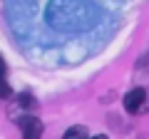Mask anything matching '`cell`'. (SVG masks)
I'll return each mask as SVG.
<instances>
[{
  "label": "cell",
  "instance_id": "1",
  "mask_svg": "<svg viewBox=\"0 0 149 139\" xmlns=\"http://www.w3.org/2000/svg\"><path fill=\"white\" fill-rule=\"evenodd\" d=\"M45 17H47V22L55 30L77 32V30L95 27L100 10L90 0H50Z\"/></svg>",
  "mask_w": 149,
  "mask_h": 139
},
{
  "label": "cell",
  "instance_id": "2",
  "mask_svg": "<svg viewBox=\"0 0 149 139\" xmlns=\"http://www.w3.org/2000/svg\"><path fill=\"white\" fill-rule=\"evenodd\" d=\"M124 109H127L129 114H144V112L149 109V97H147V92H144L142 87L127 92V95H124Z\"/></svg>",
  "mask_w": 149,
  "mask_h": 139
},
{
  "label": "cell",
  "instance_id": "3",
  "mask_svg": "<svg viewBox=\"0 0 149 139\" xmlns=\"http://www.w3.org/2000/svg\"><path fill=\"white\" fill-rule=\"evenodd\" d=\"M22 124V139H40L42 137V122L35 117H25L20 119Z\"/></svg>",
  "mask_w": 149,
  "mask_h": 139
},
{
  "label": "cell",
  "instance_id": "4",
  "mask_svg": "<svg viewBox=\"0 0 149 139\" xmlns=\"http://www.w3.org/2000/svg\"><path fill=\"white\" fill-rule=\"evenodd\" d=\"M62 139H90V134H87V127L77 124V127H70L67 132H65Z\"/></svg>",
  "mask_w": 149,
  "mask_h": 139
},
{
  "label": "cell",
  "instance_id": "5",
  "mask_svg": "<svg viewBox=\"0 0 149 139\" xmlns=\"http://www.w3.org/2000/svg\"><path fill=\"white\" fill-rule=\"evenodd\" d=\"M10 85L5 82V77H0V97H10Z\"/></svg>",
  "mask_w": 149,
  "mask_h": 139
},
{
  "label": "cell",
  "instance_id": "6",
  "mask_svg": "<svg viewBox=\"0 0 149 139\" xmlns=\"http://www.w3.org/2000/svg\"><path fill=\"white\" fill-rule=\"evenodd\" d=\"M0 77H5V60H3V55H0Z\"/></svg>",
  "mask_w": 149,
  "mask_h": 139
},
{
  "label": "cell",
  "instance_id": "7",
  "mask_svg": "<svg viewBox=\"0 0 149 139\" xmlns=\"http://www.w3.org/2000/svg\"><path fill=\"white\" fill-rule=\"evenodd\" d=\"M90 139H109L107 134H95V137H90Z\"/></svg>",
  "mask_w": 149,
  "mask_h": 139
}]
</instances>
